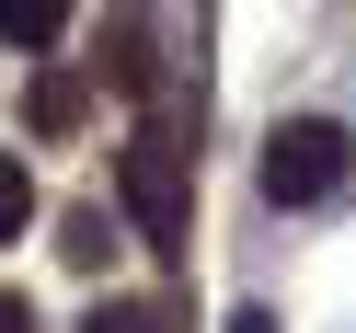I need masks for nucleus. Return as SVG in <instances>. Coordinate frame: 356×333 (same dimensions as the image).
<instances>
[{
	"instance_id": "10",
	"label": "nucleus",
	"mask_w": 356,
	"mask_h": 333,
	"mask_svg": "<svg viewBox=\"0 0 356 333\" xmlns=\"http://www.w3.org/2000/svg\"><path fill=\"white\" fill-rule=\"evenodd\" d=\"M230 333H276V322H264V310H230Z\"/></svg>"
},
{
	"instance_id": "2",
	"label": "nucleus",
	"mask_w": 356,
	"mask_h": 333,
	"mask_svg": "<svg viewBox=\"0 0 356 333\" xmlns=\"http://www.w3.org/2000/svg\"><path fill=\"white\" fill-rule=\"evenodd\" d=\"M345 161H356V149H345L333 115H287L276 138H264V195H276V207H310V195L345 184Z\"/></svg>"
},
{
	"instance_id": "9",
	"label": "nucleus",
	"mask_w": 356,
	"mask_h": 333,
	"mask_svg": "<svg viewBox=\"0 0 356 333\" xmlns=\"http://www.w3.org/2000/svg\"><path fill=\"white\" fill-rule=\"evenodd\" d=\"M0 333H35V310H24V299H0Z\"/></svg>"
},
{
	"instance_id": "7",
	"label": "nucleus",
	"mask_w": 356,
	"mask_h": 333,
	"mask_svg": "<svg viewBox=\"0 0 356 333\" xmlns=\"http://www.w3.org/2000/svg\"><path fill=\"white\" fill-rule=\"evenodd\" d=\"M70 264H104V207H70V241H58Z\"/></svg>"
},
{
	"instance_id": "1",
	"label": "nucleus",
	"mask_w": 356,
	"mask_h": 333,
	"mask_svg": "<svg viewBox=\"0 0 356 333\" xmlns=\"http://www.w3.org/2000/svg\"><path fill=\"white\" fill-rule=\"evenodd\" d=\"M115 195H127V218H138L149 253H184V230H195V172H184V138H172V127H138V138L115 149Z\"/></svg>"
},
{
	"instance_id": "8",
	"label": "nucleus",
	"mask_w": 356,
	"mask_h": 333,
	"mask_svg": "<svg viewBox=\"0 0 356 333\" xmlns=\"http://www.w3.org/2000/svg\"><path fill=\"white\" fill-rule=\"evenodd\" d=\"M81 333H149V322H138V310H92Z\"/></svg>"
},
{
	"instance_id": "5",
	"label": "nucleus",
	"mask_w": 356,
	"mask_h": 333,
	"mask_svg": "<svg viewBox=\"0 0 356 333\" xmlns=\"http://www.w3.org/2000/svg\"><path fill=\"white\" fill-rule=\"evenodd\" d=\"M70 12H81V0H0V35H12V47H58Z\"/></svg>"
},
{
	"instance_id": "6",
	"label": "nucleus",
	"mask_w": 356,
	"mask_h": 333,
	"mask_svg": "<svg viewBox=\"0 0 356 333\" xmlns=\"http://www.w3.org/2000/svg\"><path fill=\"white\" fill-rule=\"evenodd\" d=\"M24 230H35V172L0 149V241H24Z\"/></svg>"
},
{
	"instance_id": "3",
	"label": "nucleus",
	"mask_w": 356,
	"mask_h": 333,
	"mask_svg": "<svg viewBox=\"0 0 356 333\" xmlns=\"http://www.w3.org/2000/svg\"><path fill=\"white\" fill-rule=\"evenodd\" d=\"M24 115H35V138H70V127L92 115V81H81V70H35V104H24Z\"/></svg>"
},
{
	"instance_id": "4",
	"label": "nucleus",
	"mask_w": 356,
	"mask_h": 333,
	"mask_svg": "<svg viewBox=\"0 0 356 333\" xmlns=\"http://www.w3.org/2000/svg\"><path fill=\"white\" fill-rule=\"evenodd\" d=\"M104 81H115V92H149V24L138 12H115V24H104V58H92Z\"/></svg>"
}]
</instances>
